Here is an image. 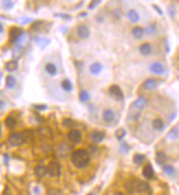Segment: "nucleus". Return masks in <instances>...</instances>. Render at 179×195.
<instances>
[{"instance_id":"3","label":"nucleus","mask_w":179,"mask_h":195,"mask_svg":"<svg viewBox=\"0 0 179 195\" xmlns=\"http://www.w3.org/2000/svg\"><path fill=\"white\" fill-rule=\"evenodd\" d=\"M47 173L52 176H61V166L57 161H52L47 167Z\"/></svg>"},{"instance_id":"24","label":"nucleus","mask_w":179,"mask_h":195,"mask_svg":"<svg viewBox=\"0 0 179 195\" xmlns=\"http://www.w3.org/2000/svg\"><path fill=\"white\" fill-rule=\"evenodd\" d=\"M91 137L94 142H102V139L104 138V134L101 132H99V130H94V132L91 134Z\"/></svg>"},{"instance_id":"34","label":"nucleus","mask_w":179,"mask_h":195,"mask_svg":"<svg viewBox=\"0 0 179 195\" xmlns=\"http://www.w3.org/2000/svg\"><path fill=\"white\" fill-rule=\"evenodd\" d=\"M129 150H130V146H129L126 142H122L121 144V151L123 152V154H126Z\"/></svg>"},{"instance_id":"27","label":"nucleus","mask_w":179,"mask_h":195,"mask_svg":"<svg viewBox=\"0 0 179 195\" xmlns=\"http://www.w3.org/2000/svg\"><path fill=\"white\" fill-rule=\"evenodd\" d=\"M145 158L146 157L144 156V155H141V154H135L133 157V162L135 164H138V166H140V164H142L143 162L145 161Z\"/></svg>"},{"instance_id":"23","label":"nucleus","mask_w":179,"mask_h":195,"mask_svg":"<svg viewBox=\"0 0 179 195\" xmlns=\"http://www.w3.org/2000/svg\"><path fill=\"white\" fill-rule=\"evenodd\" d=\"M6 126H7L8 128H13L17 126V120H15V116L12 115H9L7 118H6Z\"/></svg>"},{"instance_id":"1","label":"nucleus","mask_w":179,"mask_h":195,"mask_svg":"<svg viewBox=\"0 0 179 195\" xmlns=\"http://www.w3.org/2000/svg\"><path fill=\"white\" fill-rule=\"evenodd\" d=\"M146 104H147V100L144 96L138 98L130 106V110H129V120H133V121L138 120L143 110L145 108Z\"/></svg>"},{"instance_id":"8","label":"nucleus","mask_w":179,"mask_h":195,"mask_svg":"<svg viewBox=\"0 0 179 195\" xmlns=\"http://www.w3.org/2000/svg\"><path fill=\"white\" fill-rule=\"evenodd\" d=\"M81 132L78 129H72L69 133L67 134V137L68 139L70 140V142H78L81 140Z\"/></svg>"},{"instance_id":"4","label":"nucleus","mask_w":179,"mask_h":195,"mask_svg":"<svg viewBox=\"0 0 179 195\" xmlns=\"http://www.w3.org/2000/svg\"><path fill=\"white\" fill-rule=\"evenodd\" d=\"M109 92L116 101H122V100L124 99V94L123 92H122L121 88L119 87V86H116V84L111 86V87L109 88Z\"/></svg>"},{"instance_id":"40","label":"nucleus","mask_w":179,"mask_h":195,"mask_svg":"<svg viewBox=\"0 0 179 195\" xmlns=\"http://www.w3.org/2000/svg\"><path fill=\"white\" fill-rule=\"evenodd\" d=\"M56 17H62L65 19H70V15H56Z\"/></svg>"},{"instance_id":"33","label":"nucleus","mask_w":179,"mask_h":195,"mask_svg":"<svg viewBox=\"0 0 179 195\" xmlns=\"http://www.w3.org/2000/svg\"><path fill=\"white\" fill-rule=\"evenodd\" d=\"M63 125L66 126V127H74L76 125V123L73 120H70V118H65L63 121Z\"/></svg>"},{"instance_id":"7","label":"nucleus","mask_w":179,"mask_h":195,"mask_svg":"<svg viewBox=\"0 0 179 195\" xmlns=\"http://www.w3.org/2000/svg\"><path fill=\"white\" fill-rule=\"evenodd\" d=\"M23 35V30L20 29V28H12L10 30V42L11 43H15V42L19 41V39Z\"/></svg>"},{"instance_id":"29","label":"nucleus","mask_w":179,"mask_h":195,"mask_svg":"<svg viewBox=\"0 0 179 195\" xmlns=\"http://www.w3.org/2000/svg\"><path fill=\"white\" fill-rule=\"evenodd\" d=\"M163 171H164L165 174H167V176H175V173H176V170H175V168L172 166H164L163 167Z\"/></svg>"},{"instance_id":"12","label":"nucleus","mask_w":179,"mask_h":195,"mask_svg":"<svg viewBox=\"0 0 179 195\" xmlns=\"http://www.w3.org/2000/svg\"><path fill=\"white\" fill-rule=\"evenodd\" d=\"M151 188L146 182L144 181H138V184H136V192L138 193H147L150 192Z\"/></svg>"},{"instance_id":"39","label":"nucleus","mask_w":179,"mask_h":195,"mask_svg":"<svg viewBox=\"0 0 179 195\" xmlns=\"http://www.w3.org/2000/svg\"><path fill=\"white\" fill-rule=\"evenodd\" d=\"M153 8H154V9L158 12V15H163V11H162V9H160L159 7H157V6H156V5H154V6H153Z\"/></svg>"},{"instance_id":"21","label":"nucleus","mask_w":179,"mask_h":195,"mask_svg":"<svg viewBox=\"0 0 179 195\" xmlns=\"http://www.w3.org/2000/svg\"><path fill=\"white\" fill-rule=\"evenodd\" d=\"M45 70L50 76H55L57 74V68L53 63H47L45 65Z\"/></svg>"},{"instance_id":"31","label":"nucleus","mask_w":179,"mask_h":195,"mask_svg":"<svg viewBox=\"0 0 179 195\" xmlns=\"http://www.w3.org/2000/svg\"><path fill=\"white\" fill-rule=\"evenodd\" d=\"M179 137V130L178 128L174 127L170 129V132L168 133V138H170V139H177V138Z\"/></svg>"},{"instance_id":"20","label":"nucleus","mask_w":179,"mask_h":195,"mask_svg":"<svg viewBox=\"0 0 179 195\" xmlns=\"http://www.w3.org/2000/svg\"><path fill=\"white\" fill-rule=\"evenodd\" d=\"M144 32H145V30L143 29V28L135 27L133 30H132V35H133L135 39L140 40V39H142L143 35H144Z\"/></svg>"},{"instance_id":"43","label":"nucleus","mask_w":179,"mask_h":195,"mask_svg":"<svg viewBox=\"0 0 179 195\" xmlns=\"http://www.w3.org/2000/svg\"><path fill=\"white\" fill-rule=\"evenodd\" d=\"M114 195H124V194L122 192H116L114 193Z\"/></svg>"},{"instance_id":"36","label":"nucleus","mask_w":179,"mask_h":195,"mask_svg":"<svg viewBox=\"0 0 179 195\" xmlns=\"http://www.w3.org/2000/svg\"><path fill=\"white\" fill-rule=\"evenodd\" d=\"M34 108H37V110H39V111H43V110H46V108H47V106H46L45 104H35V105H34Z\"/></svg>"},{"instance_id":"6","label":"nucleus","mask_w":179,"mask_h":195,"mask_svg":"<svg viewBox=\"0 0 179 195\" xmlns=\"http://www.w3.org/2000/svg\"><path fill=\"white\" fill-rule=\"evenodd\" d=\"M150 71L155 74V75H163L165 74L166 69H165L164 65L162 63H158V61H155V63L151 64L150 65Z\"/></svg>"},{"instance_id":"37","label":"nucleus","mask_w":179,"mask_h":195,"mask_svg":"<svg viewBox=\"0 0 179 195\" xmlns=\"http://www.w3.org/2000/svg\"><path fill=\"white\" fill-rule=\"evenodd\" d=\"M3 7L12 8L13 7V2H12V1H3Z\"/></svg>"},{"instance_id":"30","label":"nucleus","mask_w":179,"mask_h":195,"mask_svg":"<svg viewBox=\"0 0 179 195\" xmlns=\"http://www.w3.org/2000/svg\"><path fill=\"white\" fill-rule=\"evenodd\" d=\"M62 88H63L65 91L69 92L73 90V84H72V82H70L68 79H65V80H63V82H62Z\"/></svg>"},{"instance_id":"32","label":"nucleus","mask_w":179,"mask_h":195,"mask_svg":"<svg viewBox=\"0 0 179 195\" xmlns=\"http://www.w3.org/2000/svg\"><path fill=\"white\" fill-rule=\"evenodd\" d=\"M125 135H126V132H125V129H124V128H119V129L116 132V137L118 138L119 140L123 139Z\"/></svg>"},{"instance_id":"17","label":"nucleus","mask_w":179,"mask_h":195,"mask_svg":"<svg viewBox=\"0 0 179 195\" xmlns=\"http://www.w3.org/2000/svg\"><path fill=\"white\" fill-rule=\"evenodd\" d=\"M140 53L143 56H147L152 53V45L150 43H144L140 46Z\"/></svg>"},{"instance_id":"13","label":"nucleus","mask_w":179,"mask_h":195,"mask_svg":"<svg viewBox=\"0 0 179 195\" xmlns=\"http://www.w3.org/2000/svg\"><path fill=\"white\" fill-rule=\"evenodd\" d=\"M77 33L78 35H79L80 39H88L90 35V32H89V29H88L86 25H79L78 27V30H77Z\"/></svg>"},{"instance_id":"38","label":"nucleus","mask_w":179,"mask_h":195,"mask_svg":"<svg viewBox=\"0 0 179 195\" xmlns=\"http://www.w3.org/2000/svg\"><path fill=\"white\" fill-rule=\"evenodd\" d=\"M98 3H100V1H91V3L89 5V9H92V8H94L96 6L98 5Z\"/></svg>"},{"instance_id":"28","label":"nucleus","mask_w":179,"mask_h":195,"mask_svg":"<svg viewBox=\"0 0 179 195\" xmlns=\"http://www.w3.org/2000/svg\"><path fill=\"white\" fill-rule=\"evenodd\" d=\"M79 100L81 102H88L90 100V94L88 91H86V90H81V91L79 92Z\"/></svg>"},{"instance_id":"15","label":"nucleus","mask_w":179,"mask_h":195,"mask_svg":"<svg viewBox=\"0 0 179 195\" xmlns=\"http://www.w3.org/2000/svg\"><path fill=\"white\" fill-rule=\"evenodd\" d=\"M34 172H35V176H37V178H43V176H45V174L47 173V168H46L45 166H43V164H39V166L35 167Z\"/></svg>"},{"instance_id":"14","label":"nucleus","mask_w":179,"mask_h":195,"mask_svg":"<svg viewBox=\"0 0 179 195\" xmlns=\"http://www.w3.org/2000/svg\"><path fill=\"white\" fill-rule=\"evenodd\" d=\"M136 184H138V180H130L125 183V190L129 193L133 194L136 192Z\"/></svg>"},{"instance_id":"2","label":"nucleus","mask_w":179,"mask_h":195,"mask_svg":"<svg viewBox=\"0 0 179 195\" xmlns=\"http://www.w3.org/2000/svg\"><path fill=\"white\" fill-rule=\"evenodd\" d=\"M72 161L77 168H86L90 162V155L85 149H76L72 155Z\"/></svg>"},{"instance_id":"25","label":"nucleus","mask_w":179,"mask_h":195,"mask_svg":"<svg viewBox=\"0 0 179 195\" xmlns=\"http://www.w3.org/2000/svg\"><path fill=\"white\" fill-rule=\"evenodd\" d=\"M166 160H167V157H166V155L164 154L163 151H158V152H156V161H157V163L158 164H164L165 162H166Z\"/></svg>"},{"instance_id":"42","label":"nucleus","mask_w":179,"mask_h":195,"mask_svg":"<svg viewBox=\"0 0 179 195\" xmlns=\"http://www.w3.org/2000/svg\"><path fill=\"white\" fill-rule=\"evenodd\" d=\"M3 32V25H2V23L0 22V33H2Z\"/></svg>"},{"instance_id":"10","label":"nucleus","mask_w":179,"mask_h":195,"mask_svg":"<svg viewBox=\"0 0 179 195\" xmlns=\"http://www.w3.org/2000/svg\"><path fill=\"white\" fill-rule=\"evenodd\" d=\"M155 173H154V170H153V167L152 164H146L144 168H143V176L147 180H152L154 178Z\"/></svg>"},{"instance_id":"44","label":"nucleus","mask_w":179,"mask_h":195,"mask_svg":"<svg viewBox=\"0 0 179 195\" xmlns=\"http://www.w3.org/2000/svg\"><path fill=\"white\" fill-rule=\"evenodd\" d=\"M88 195H92V194H88Z\"/></svg>"},{"instance_id":"9","label":"nucleus","mask_w":179,"mask_h":195,"mask_svg":"<svg viewBox=\"0 0 179 195\" xmlns=\"http://www.w3.org/2000/svg\"><path fill=\"white\" fill-rule=\"evenodd\" d=\"M102 118H103V121L107 122V123H111V122L114 121V118H116V114H114V112L112 111L111 108H107V110L103 111Z\"/></svg>"},{"instance_id":"16","label":"nucleus","mask_w":179,"mask_h":195,"mask_svg":"<svg viewBox=\"0 0 179 195\" xmlns=\"http://www.w3.org/2000/svg\"><path fill=\"white\" fill-rule=\"evenodd\" d=\"M153 128L157 132H162L165 129V123L162 118H156V120L153 121Z\"/></svg>"},{"instance_id":"19","label":"nucleus","mask_w":179,"mask_h":195,"mask_svg":"<svg viewBox=\"0 0 179 195\" xmlns=\"http://www.w3.org/2000/svg\"><path fill=\"white\" fill-rule=\"evenodd\" d=\"M128 18H129V20H130L131 22H133V23H136V22L140 21V15L133 9L130 10V11L128 12Z\"/></svg>"},{"instance_id":"5","label":"nucleus","mask_w":179,"mask_h":195,"mask_svg":"<svg viewBox=\"0 0 179 195\" xmlns=\"http://www.w3.org/2000/svg\"><path fill=\"white\" fill-rule=\"evenodd\" d=\"M8 142H9L10 145H12V146H20V145L24 144L22 134H20V133H12V134L9 136V138H8Z\"/></svg>"},{"instance_id":"22","label":"nucleus","mask_w":179,"mask_h":195,"mask_svg":"<svg viewBox=\"0 0 179 195\" xmlns=\"http://www.w3.org/2000/svg\"><path fill=\"white\" fill-rule=\"evenodd\" d=\"M15 84H17V80H15V78L13 77L12 75L8 76L7 79H6V87H7L8 89H12V88L15 87Z\"/></svg>"},{"instance_id":"26","label":"nucleus","mask_w":179,"mask_h":195,"mask_svg":"<svg viewBox=\"0 0 179 195\" xmlns=\"http://www.w3.org/2000/svg\"><path fill=\"white\" fill-rule=\"evenodd\" d=\"M6 69L8 71H15L18 69V61L17 60H10L6 64Z\"/></svg>"},{"instance_id":"41","label":"nucleus","mask_w":179,"mask_h":195,"mask_svg":"<svg viewBox=\"0 0 179 195\" xmlns=\"http://www.w3.org/2000/svg\"><path fill=\"white\" fill-rule=\"evenodd\" d=\"M5 108V102L3 101H0V110H2Z\"/></svg>"},{"instance_id":"35","label":"nucleus","mask_w":179,"mask_h":195,"mask_svg":"<svg viewBox=\"0 0 179 195\" xmlns=\"http://www.w3.org/2000/svg\"><path fill=\"white\" fill-rule=\"evenodd\" d=\"M155 29H156V25L155 24H151L150 27L147 28V34H150V35H152V34L155 33Z\"/></svg>"},{"instance_id":"11","label":"nucleus","mask_w":179,"mask_h":195,"mask_svg":"<svg viewBox=\"0 0 179 195\" xmlns=\"http://www.w3.org/2000/svg\"><path fill=\"white\" fill-rule=\"evenodd\" d=\"M159 81L156 79H147L144 83H143V88L146 90H154L158 87Z\"/></svg>"},{"instance_id":"18","label":"nucleus","mask_w":179,"mask_h":195,"mask_svg":"<svg viewBox=\"0 0 179 195\" xmlns=\"http://www.w3.org/2000/svg\"><path fill=\"white\" fill-rule=\"evenodd\" d=\"M90 72L92 75H99L102 70V65L100 63H94L90 65Z\"/></svg>"}]
</instances>
